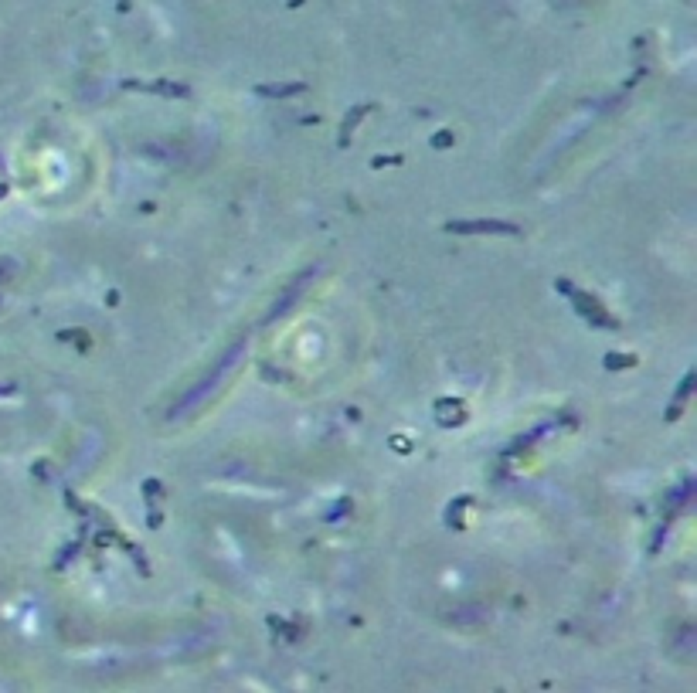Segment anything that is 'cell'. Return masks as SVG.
Listing matches in <instances>:
<instances>
[{"mask_svg": "<svg viewBox=\"0 0 697 693\" xmlns=\"http://www.w3.org/2000/svg\"><path fill=\"white\" fill-rule=\"evenodd\" d=\"M4 194H7V187H4V184H0V197H4Z\"/></svg>", "mask_w": 697, "mask_h": 693, "instance_id": "obj_4", "label": "cell"}, {"mask_svg": "<svg viewBox=\"0 0 697 693\" xmlns=\"http://www.w3.org/2000/svg\"><path fill=\"white\" fill-rule=\"evenodd\" d=\"M449 231H463V235H476V231H493V235H517V225H507V221H469V225H449Z\"/></svg>", "mask_w": 697, "mask_h": 693, "instance_id": "obj_2", "label": "cell"}, {"mask_svg": "<svg viewBox=\"0 0 697 693\" xmlns=\"http://www.w3.org/2000/svg\"><path fill=\"white\" fill-rule=\"evenodd\" d=\"M238 357H242V344H235V346H228V354L218 361V367H214L211 374L201 381V385H194L187 394H184V401H177L174 408H171V418H180V415H187L191 408H197V404L204 401V398H211L214 394V387L221 385L225 377H228V370H232L235 364H238Z\"/></svg>", "mask_w": 697, "mask_h": 693, "instance_id": "obj_1", "label": "cell"}, {"mask_svg": "<svg viewBox=\"0 0 697 693\" xmlns=\"http://www.w3.org/2000/svg\"><path fill=\"white\" fill-rule=\"evenodd\" d=\"M313 272H316V269H307V272H303V275H300V279H296V286H292V289H286V296H283V299H279V303L272 306V313H269V323H276V320H279V316H283V313H286V309H290L292 303L300 299V289H303V286H307V282H310V275H313Z\"/></svg>", "mask_w": 697, "mask_h": 693, "instance_id": "obj_3", "label": "cell"}]
</instances>
